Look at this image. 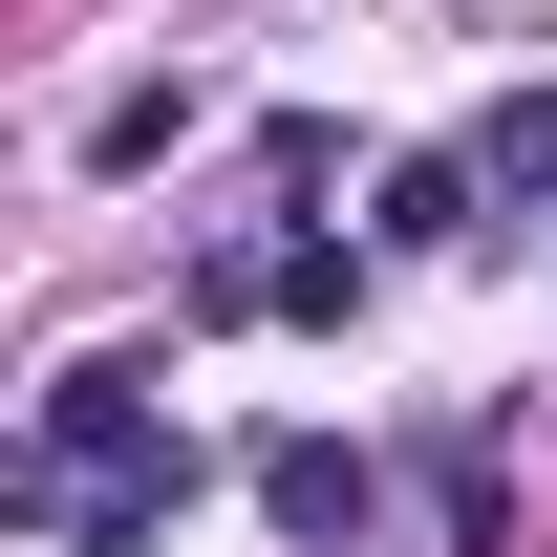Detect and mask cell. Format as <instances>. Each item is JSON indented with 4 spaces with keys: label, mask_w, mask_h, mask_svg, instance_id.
Returning a JSON list of instances; mask_svg holds the SVG:
<instances>
[{
    "label": "cell",
    "mask_w": 557,
    "mask_h": 557,
    "mask_svg": "<svg viewBox=\"0 0 557 557\" xmlns=\"http://www.w3.org/2000/svg\"><path fill=\"white\" fill-rule=\"evenodd\" d=\"M172 493H194V429L150 408V364H65L44 429H22V515H65L86 557H129Z\"/></svg>",
    "instance_id": "cell-1"
},
{
    "label": "cell",
    "mask_w": 557,
    "mask_h": 557,
    "mask_svg": "<svg viewBox=\"0 0 557 557\" xmlns=\"http://www.w3.org/2000/svg\"><path fill=\"white\" fill-rule=\"evenodd\" d=\"M258 515H278V536H322V557H364V515H386V472H364L344 429H278V450H258Z\"/></svg>",
    "instance_id": "cell-2"
},
{
    "label": "cell",
    "mask_w": 557,
    "mask_h": 557,
    "mask_svg": "<svg viewBox=\"0 0 557 557\" xmlns=\"http://www.w3.org/2000/svg\"><path fill=\"white\" fill-rule=\"evenodd\" d=\"M472 194H557V86H515V108L472 129Z\"/></svg>",
    "instance_id": "cell-3"
},
{
    "label": "cell",
    "mask_w": 557,
    "mask_h": 557,
    "mask_svg": "<svg viewBox=\"0 0 557 557\" xmlns=\"http://www.w3.org/2000/svg\"><path fill=\"white\" fill-rule=\"evenodd\" d=\"M172 129H194V86H108V108H86V172H150Z\"/></svg>",
    "instance_id": "cell-4"
}]
</instances>
